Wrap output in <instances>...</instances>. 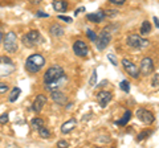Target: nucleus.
<instances>
[{
    "mask_svg": "<svg viewBox=\"0 0 159 148\" xmlns=\"http://www.w3.org/2000/svg\"><path fill=\"white\" fill-rule=\"evenodd\" d=\"M8 120H9L8 114H2L0 115V124H6V123H8Z\"/></svg>",
    "mask_w": 159,
    "mask_h": 148,
    "instance_id": "nucleus-30",
    "label": "nucleus"
},
{
    "mask_svg": "<svg viewBox=\"0 0 159 148\" xmlns=\"http://www.w3.org/2000/svg\"><path fill=\"white\" fill-rule=\"evenodd\" d=\"M130 118H131V111L126 110V111H125V115H123V118H122V119H119V120H117V122H116V124L119 126V127L126 126L127 123H129V120H130Z\"/></svg>",
    "mask_w": 159,
    "mask_h": 148,
    "instance_id": "nucleus-20",
    "label": "nucleus"
},
{
    "mask_svg": "<svg viewBox=\"0 0 159 148\" xmlns=\"http://www.w3.org/2000/svg\"><path fill=\"white\" fill-rule=\"evenodd\" d=\"M105 12L103 11H98V12H96V13H89L88 16H86V19L89 21H92V23H101V21H103L105 20Z\"/></svg>",
    "mask_w": 159,
    "mask_h": 148,
    "instance_id": "nucleus-16",
    "label": "nucleus"
},
{
    "mask_svg": "<svg viewBox=\"0 0 159 148\" xmlns=\"http://www.w3.org/2000/svg\"><path fill=\"white\" fill-rule=\"evenodd\" d=\"M89 85H90L92 87L97 85V72L96 70H93V73H92V78L89 80Z\"/></svg>",
    "mask_w": 159,
    "mask_h": 148,
    "instance_id": "nucleus-28",
    "label": "nucleus"
},
{
    "mask_svg": "<svg viewBox=\"0 0 159 148\" xmlns=\"http://www.w3.org/2000/svg\"><path fill=\"white\" fill-rule=\"evenodd\" d=\"M66 81H68L66 76H64L62 78H60V80H57V81H53V82H51V83H47L45 89H47V90H49V91L58 90V89L61 87V86H64V82H66Z\"/></svg>",
    "mask_w": 159,
    "mask_h": 148,
    "instance_id": "nucleus-14",
    "label": "nucleus"
},
{
    "mask_svg": "<svg viewBox=\"0 0 159 148\" xmlns=\"http://www.w3.org/2000/svg\"><path fill=\"white\" fill-rule=\"evenodd\" d=\"M127 44H129V46H131L134 49H143L148 46L150 42L146 38H142L141 36H138V34H130L127 37Z\"/></svg>",
    "mask_w": 159,
    "mask_h": 148,
    "instance_id": "nucleus-5",
    "label": "nucleus"
},
{
    "mask_svg": "<svg viewBox=\"0 0 159 148\" xmlns=\"http://www.w3.org/2000/svg\"><path fill=\"white\" fill-rule=\"evenodd\" d=\"M64 76H65V72H64V69L61 66H57L54 65L52 67H49L48 70L45 72V74H44V83H51L53 81H57L60 80V78H62Z\"/></svg>",
    "mask_w": 159,
    "mask_h": 148,
    "instance_id": "nucleus-2",
    "label": "nucleus"
},
{
    "mask_svg": "<svg viewBox=\"0 0 159 148\" xmlns=\"http://www.w3.org/2000/svg\"><path fill=\"white\" fill-rule=\"evenodd\" d=\"M111 4H116V6H122V4H125V0H109Z\"/></svg>",
    "mask_w": 159,
    "mask_h": 148,
    "instance_id": "nucleus-34",
    "label": "nucleus"
},
{
    "mask_svg": "<svg viewBox=\"0 0 159 148\" xmlns=\"http://www.w3.org/2000/svg\"><path fill=\"white\" fill-rule=\"evenodd\" d=\"M3 45L6 52L8 53H16L17 52V48H19V44H17V36L15 32H8L6 34V37H3Z\"/></svg>",
    "mask_w": 159,
    "mask_h": 148,
    "instance_id": "nucleus-3",
    "label": "nucleus"
},
{
    "mask_svg": "<svg viewBox=\"0 0 159 148\" xmlns=\"http://www.w3.org/2000/svg\"><path fill=\"white\" fill-rule=\"evenodd\" d=\"M51 97H52V99L56 102V103H58V105H65L66 103V97H65V94H64L62 91H60V90H53V91H51Z\"/></svg>",
    "mask_w": 159,
    "mask_h": 148,
    "instance_id": "nucleus-15",
    "label": "nucleus"
},
{
    "mask_svg": "<svg viewBox=\"0 0 159 148\" xmlns=\"http://www.w3.org/2000/svg\"><path fill=\"white\" fill-rule=\"evenodd\" d=\"M45 65V58L41 54H32V56H29L25 61V69L28 73L31 74H36L39 73L41 69L44 67Z\"/></svg>",
    "mask_w": 159,
    "mask_h": 148,
    "instance_id": "nucleus-1",
    "label": "nucleus"
},
{
    "mask_svg": "<svg viewBox=\"0 0 159 148\" xmlns=\"http://www.w3.org/2000/svg\"><path fill=\"white\" fill-rule=\"evenodd\" d=\"M135 115L139 120H142L143 123H146V124H151V123L155 120V116H154V114L151 111L146 110V108H138Z\"/></svg>",
    "mask_w": 159,
    "mask_h": 148,
    "instance_id": "nucleus-9",
    "label": "nucleus"
},
{
    "mask_svg": "<svg viewBox=\"0 0 159 148\" xmlns=\"http://www.w3.org/2000/svg\"><path fill=\"white\" fill-rule=\"evenodd\" d=\"M73 52L78 57H85L89 54V48L82 40H77L73 44Z\"/></svg>",
    "mask_w": 159,
    "mask_h": 148,
    "instance_id": "nucleus-11",
    "label": "nucleus"
},
{
    "mask_svg": "<svg viewBox=\"0 0 159 148\" xmlns=\"http://www.w3.org/2000/svg\"><path fill=\"white\" fill-rule=\"evenodd\" d=\"M107 58H109V60H110V61L113 62V65H114V66H117V65H118V62H117V60H116V57H114L113 54H109Z\"/></svg>",
    "mask_w": 159,
    "mask_h": 148,
    "instance_id": "nucleus-35",
    "label": "nucleus"
},
{
    "mask_svg": "<svg viewBox=\"0 0 159 148\" xmlns=\"http://www.w3.org/2000/svg\"><path fill=\"white\" fill-rule=\"evenodd\" d=\"M8 90H9V86L7 85V83L0 82V94H6Z\"/></svg>",
    "mask_w": 159,
    "mask_h": 148,
    "instance_id": "nucleus-29",
    "label": "nucleus"
},
{
    "mask_svg": "<svg viewBox=\"0 0 159 148\" xmlns=\"http://www.w3.org/2000/svg\"><path fill=\"white\" fill-rule=\"evenodd\" d=\"M20 94H21V89H20V87H13L12 91H11V94H9V97H8V101L9 102H16L19 99Z\"/></svg>",
    "mask_w": 159,
    "mask_h": 148,
    "instance_id": "nucleus-21",
    "label": "nucleus"
},
{
    "mask_svg": "<svg viewBox=\"0 0 159 148\" xmlns=\"http://www.w3.org/2000/svg\"><path fill=\"white\" fill-rule=\"evenodd\" d=\"M76 124H77V120L74 119V118H72V119H69L68 122H65V123H64V124L61 126V132H62V134H69L70 131L74 130Z\"/></svg>",
    "mask_w": 159,
    "mask_h": 148,
    "instance_id": "nucleus-17",
    "label": "nucleus"
},
{
    "mask_svg": "<svg viewBox=\"0 0 159 148\" xmlns=\"http://www.w3.org/2000/svg\"><path fill=\"white\" fill-rule=\"evenodd\" d=\"M36 16H37V17H49V15L45 13V12H43V11H39V12L36 13Z\"/></svg>",
    "mask_w": 159,
    "mask_h": 148,
    "instance_id": "nucleus-36",
    "label": "nucleus"
},
{
    "mask_svg": "<svg viewBox=\"0 0 159 148\" xmlns=\"http://www.w3.org/2000/svg\"><path fill=\"white\" fill-rule=\"evenodd\" d=\"M57 146H58V147H61V148H66V147H69V143H68L66 140H58Z\"/></svg>",
    "mask_w": 159,
    "mask_h": 148,
    "instance_id": "nucleus-33",
    "label": "nucleus"
},
{
    "mask_svg": "<svg viewBox=\"0 0 159 148\" xmlns=\"http://www.w3.org/2000/svg\"><path fill=\"white\" fill-rule=\"evenodd\" d=\"M86 36H88V38H89V40H90L92 42H97V38H98V37H97V34L92 31V29H86Z\"/></svg>",
    "mask_w": 159,
    "mask_h": 148,
    "instance_id": "nucleus-26",
    "label": "nucleus"
},
{
    "mask_svg": "<svg viewBox=\"0 0 159 148\" xmlns=\"http://www.w3.org/2000/svg\"><path fill=\"white\" fill-rule=\"evenodd\" d=\"M47 97L44 95V94H40V95H37L36 97V99L33 101V105H32V110L34 111V112H39L43 110V107L47 105Z\"/></svg>",
    "mask_w": 159,
    "mask_h": 148,
    "instance_id": "nucleus-13",
    "label": "nucleus"
},
{
    "mask_svg": "<svg viewBox=\"0 0 159 148\" xmlns=\"http://www.w3.org/2000/svg\"><path fill=\"white\" fill-rule=\"evenodd\" d=\"M37 130H39V134H40V136L44 137V139H48V137L51 136V132H49V130H48V128L45 127V124L41 126L40 128H37Z\"/></svg>",
    "mask_w": 159,
    "mask_h": 148,
    "instance_id": "nucleus-22",
    "label": "nucleus"
},
{
    "mask_svg": "<svg viewBox=\"0 0 159 148\" xmlns=\"http://www.w3.org/2000/svg\"><path fill=\"white\" fill-rule=\"evenodd\" d=\"M58 20H62V21L70 24L73 21V19L72 17H68V16H64V15H58Z\"/></svg>",
    "mask_w": 159,
    "mask_h": 148,
    "instance_id": "nucleus-31",
    "label": "nucleus"
},
{
    "mask_svg": "<svg viewBox=\"0 0 159 148\" xmlns=\"http://www.w3.org/2000/svg\"><path fill=\"white\" fill-rule=\"evenodd\" d=\"M31 3L36 6V4H40V3H41V0H31Z\"/></svg>",
    "mask_w": 159,
    "mask_h": 148,
    "instance_id": "nucleus-38",
    "label": "nucleus"
},
{
    "mask_svg": "<svg viewBox=\"0 0 159 148\" xmlns=\"http://www.w3.org/2000/svg\"><path fill=\"white\" fill-rule=\"evenodd\" d=\"M154 23H155V28L158 29V28H159V24H158V17H157V16L154 17Z\"/></svg>",
    "mask_w": 159,
    "mask_h": 148,
    "instance_id": "nucleus-37",
    "label": "nucleus"
},
{
    "mask_svg": "<svg viewBox=\"0 0 159 148\" xmlns=\"http://www.w3.org/2000/svg\"><path fill=\"white\" fill-rule=\"evenodd\" d=\"M158 83H159V74L155 73V76H154V80H152V87H158Z\"/></svg>",
    "mask_w": 159,
    "mask_h": 148,
    "instance_id": "nucleus-32",
    "label": "nucleus"
},
{
    "mask_svg": "<svg viewBox=\"0 0 159 148\" xmlns=\"http://www.w3.org/2000/svg\"><path fill=\"white\" fill-rule=\"evenodd\" d=\"M122 65H123V67H125L126 73L130 77L135 78V80H137V78H139V76H141V73H139V69L135 65H134L131 61H129V60H126V58H123V60H122Z\"/></svg>",
    "mask_w": 159,
    "mask_h": 148,
    "instance_id": "nucleus-10",
    "label": "nucleus"
},
{
    "mask_svg": "<svg viewBox=\"0 0 159 148\" xmlns=\"http://www.w3.org/2000/svg\"><path fill=\"white\" fill-rule=\"evenodd\" d=\"M16 70V65L8 57H0V77H7Z\"/></svg>",
    "mask_w": 159,
    "mask_h": 148,
    "instance_id": "nucleus-4",
    "label": "nucleus"
},
{
    "mask_svg": "<svg viewBox=\"0 0 159 148\" xmlns=\"http://www.w3.org/2000/svg\"><path fill=\"white\" fill-rule=\"evenodd\" d=\"M154 61L151 57H145L143 60L141 61V66H139V73L142 76H150V74L154 72Z\"/></svg>",
    "mask_w": 159,
    "mask_h": 148,
    "instance_id": "nucleus-8",
    "label": "nucleus"
},
{
    "mask_svg": "<svg viewBox=\"0 0 159 148\" xmlns=\"http://www.w3.org/2000/svg\"><path fill=\"white\" fill-rule=\"evenodd\" d=\"M31 123H32L33 128H40L41 126H44V124H45V122H44V119H43V118H39V116L33 118Z\"/></svg>",
    "mask_w": 159,
    "mask_h": 148,
    "instance_id": "nucleus-24",
    "label": "nucleus"
},
{
    "mask_svg": "<svg viewBox=\"0 0 159 148\" xmlns=\"http://www.w3.org/2000/svg\"><path fill=\"white\" fill-rule=\"evenodd\" d=\"M53 9L56 12H66L68 11V2L66 0H54Z\"/></svg>",
    "mask_w": 159,
    "mask_h": 148,
    "instance_id": "nucleus-18",
    "label": "nucleus"
},
{
    "mask_svg": "<svg viewBox=\"0 0 159 148\" xmlns=\"http://www.w3.org/2000/svg\"><path fill=\"white\" fill-rule=\"evenodd\" d=\"M40 41V32L36 31V29H32V31H29L25 36L23 37V44L28 48H32L34 45H37Z\"/></svg>",
    "mask_w": 159,
    "mask_h": 148,
    "instance_id": "nucleus-6",
    "label": "nucleus"
},
{
    "mask_svg": "<svg viewBox=\"0 0 159 148\" xmlns=\"http://www.w3.org/2000/svg\"><path fill=\"white\" fill-rule=\"evenodd\" d=\"M49 32H51V34L54 37H61L64 34V28L61 25H58V24H53V25H51V28H49Z\"/></svg>",
    "mask_w": 159,
    "mask_h": 148,
    "instance_id": "nucleus-19",
    "label": "nucleus"
},
{
    "mask_svg": "<svg viewBox=\"0 0 159 148\" xmlns=\"http://www.w3.org/2000/svg\"><path fill=\"white\" fill-rule=\"evenodd\" d=\"M111 98H113V94L109 91H99L97 94V101L102 108H105L109 105V102L111 101Z\"/></svg>",
    "mask_w": 159,
    "mask_h": 148,
    "instance_id": "nucleus-12",
    "label": "nucleus"
},
{
    "mask_svg": "<svg viewBox=\"0 0 159 148\" xmlns=\"http://www.w3.org/2000/svg\"><path fill=\"white\" fill-rule=\"evenodd\" d=\"M151 32V24L148 21H143L141 25V33L142 34H148Z\"/></svg>",
    "mask_w": 159,
    "mask_h": 148,
    "instance_id": "nucleus-23",
    "label": "nucleus"
},
{
    "mask_svg": "<svg viewBox=\"0 0 159 148\" xmlns=\"http://www.w3.org/2000/svg\"><path fill=\"white\" fill-rule=\"evenodd\" d=\"M111 41V34L109 32V28H105L99 34V38H97V49L98 50H103Z\"/></svg>",
    "mask_w": 159,
    "mask_h": 148,
    "instance_id": "nucleus-7",
    "label": "nucleus"
},
{
    "mask_svg": "<svg viewBox=\"0 0 159 148\" xmlns=\"http://www.w3.org/2000/svg\"><path fill=\"white\" fill-rule=\"evenodd\" d=\"M150 135H152V131L151 130H145L143 132H141V134L138 135V137H137V140L138 141H142V140H145V139H147Z\"/></svg>",
    "mask_w": 159,
    "mask_h": 148,
    "instance_id": "nucleus-25",
    "label": "nucleus"
},
{
    "mask_svg": "<svg viewBox=\"0 0 159 148\" xmlns=\"http://www.w3.org/2000/svg\"><path fill=\"white\" fill-rule=\"evenodd\" d=\"M119 87H121L122 91L129 93V91H130V82H129V81H122L121 83H119Z\"/></svg>",
    "mask_w": 159,
    "mask_h": 148,
    "instance_id": "nucleus-27",
    "label": "nucleus"
},
{
    "mask_svg": "<svg viewBox=\"0 0 159 148\" xmlns=\"http://www.w3.org/2000/svg\"><path fill=\"white\" fill-rule=\"evenodd\" d=\"M3 42V33H2V31H0V44Z\"/></svg>",
    "mask_w": 159,
    "mask_h": 148,
    "instance_id": "nucleus-39",
    "label": "nucleus"
}]
</instances>
